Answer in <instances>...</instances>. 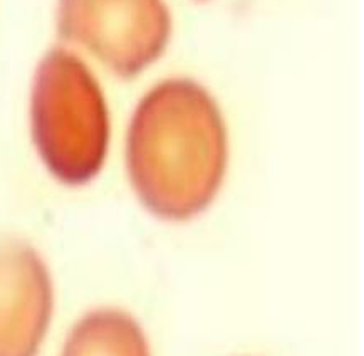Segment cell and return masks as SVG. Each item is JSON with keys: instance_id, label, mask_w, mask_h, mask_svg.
<instances>
[{"instance_id": "5b68a950", "label": "cell", "mask_w": 364, "mask_h": 356, "mask_svg": "<svg viewBox=\"0 0 364 356\" xmlns=\"http://www.w3.org/2000/svg\"><path fill=\"white\" fill-rule=\"evenodd\" d=\"M59 356H151L143 328L118 308H97L79 318Z\"/></svg>"}, {"instance_id": "7a4b0ae2", "label": "cell", "mask_w": 364, "mask_h": 356, "mask_svg": "<svg viewBox=\"0 0 364 356\" xmlns=\"http://www.w3.org/2000/svg\"><path fill=\"white\" fill-rule=\"evenodd\" d=\"M31 133L37 155L60 184H90L105 167L111 121L101 84L66 48L50 49L31 89Z\"/></svg>"}, {"instance_id": "6da1fadb", "label": "cell", "mask_w": 364, "mask_h": 356, "mask_svg": "<svg viewBox=\"0 0 364 356\" xmlns=\"http://www.w3.org/2000/svg\"><path fill=\"white\" fill-rule=\"evenodd\" d=\"M227 163L225 120L202 84L165 79L139 100L126 137V170L153 215L171 222L197 217L215 200Z\"/></svg>"}, {"instance_id": "3957f363", "label": "cell", "mask_w": 364, "mask_h": 356, "mask_svg": "<svg viewBox=\"0 0 364 356\" xmlns=\"http://www.w3.org/2000/svg\"><path fill=\"white\" fill-rule=\"evenodd\" d=\"M59 37L119 79L155 64L171 34L165 0H59Z\"/></svg>"}, {"instance_id": "277c9868", "label": "cell", "mask_w": 364, "mask_h": 356, "mask_svg": "<svg viewBox=\"0 0 364 356\" xmlns=\"http://www.w3.org/2000/svg\"><path fill=\"white\" fill-rule=\"evenodd\" d=\"M53 313V278L39 252L0 239V356L39 355Z\"/></svg>"}]
</instances>
